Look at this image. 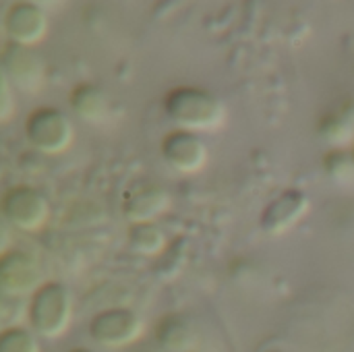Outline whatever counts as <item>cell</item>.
I'll return each instance as SVG.
<instances>
[{
	"instance_id": "4",
	"label": "cell",
	"mask_w": 354,
	"mask_h": 352,
	"mask_svg": "<svg viewBox=\"0 0 354 352\" xmlns=\"http://www.w3.org/2000/svg\"><path fill=\"white\" fill-rule=\"evenodd\" d=\"M143 334L141 317L124 307L106 309L89 324V336L106 349H124L137 342Z\"/></svg>"
},
{
	"instance_id": "16",
	"label": "cell",
	"mask_w": 354,
	"mask_h": 352,
	"mask_svg": "<svg viewBox=\"0 0 354 352\" xmlns=\"http://www.w3.org/2000/svg\"><path fill=\"white\" fill-rule=\"evenodd\" d=\"M326 170L334 176V178H353L354 176V158L353 154L344 151V149H334L326 156Z\"/></svg>"
},
{
	"instance_id": "17",
	"label": "cell",
	"mask_w": 354,
	"mask_h": 352,
	"mask_svg": "<svg viewBox=\"0 0 354 352\" xmlns=\"http://www.w3.org/2000/svg\"><path fill=\"white\" fill-rule=\"evenodd\" d=\"M0 110H2V120H6L10 116V112H12V104H10V83H8L6 77H2V106H0Z\"/></svg>"
},
{
	"instance_id": "13",
	"label": "cell",
	"mask_w": 354,
	"mask_h": 352,
	"mask_svg": "<svg viewBox=\"0 0 354 352\" xmlns=\"http://www.w3.org/2000/svg\"><path fill=\"white\" fill-rule=\"evenodd\" d=\"M129 245L137 253L156 255V253H160L164 249L166 239H164V232L153 222H143V224H133L131 226Z\"/></svg>"
},
{
	"instance_id": "1",
	"label": "cell",
	"mask_w": 354,
	"mask_h": 352,
	"mask_svg": "<svg viewBox=\"0 0 354 352\" xmlns=\"http://www.w3.org/2000/svg\"><path fill=\"white\" fill-rule=\"evenodd\" d=\"M164 108L168 118L180 127V131L203 133L214 131L224 122V104L209 91L199 87H176L166 100Z\"/></svg>"
},
{
	"instance_id": "7",
	"label": "cell",
	"mask_w": 354,
	"mask_h": 352,
	"mask_svg": "<svg viewBox=\"0 0 354 352\" xmlns=\"http://www.w3.org/2000/svg\"><path fill=\"white\" fill-rule=\"evenodd\" d=\"M48 29L46 12L33 2H15L4 15V31L17 46H35Z\"/></svg>"
},
{
	"instance_id": "9",
	"label": "cell",
	"mask_w": 354,
	"mask_h": 352,
	"mask_svg": "<svg viewBox=\"0 0 354 352\" xmlns=\"http://www.w3.org/2000/svg\"><path fill=\"white\" fill-rule=\"evenodd\" d=\"M309 210V197L299 191L290 189L278 195L261 216V228L270 234H284L288 232Z\"/></svg>"
},
{
	"instance_id": "15",
	"label": "cell",
	"mask_w": 354,
	"mask_h": 352,
	"mask_svg": "<svg viewBox=\"0 0 354 352\" xmlns=\"http://www.w3.org/2000/svg\"><path fill=\"white\" fill-rule=\"evenodd\" d=\"M0 352H41L37 338L25 328H8L0 336Z\"/></svg>"
},
{
	"instance_id": "3",
	"label": "cell",
	"mask_w": 354,
	"mask_h": 352,
	"mask_svg": "<svg viewBox=\"0 0 354 352\" xmlns=\"http://www.w3.org/2000/svg\"><path fill=\"white\" fill-rule=\"evenodd\" d=\"M27 141L41 154L56 156L71 147L73 127L66 114L56 108H37L25 120Z\"/></svg>"
},
{
	"instance_id": "2",
	"label": "cell",
	"mask_w": 354,
	"mask_h": 352,
	"mask_svg": "<svg viewBox=\"0 0 354 352\" xmlns=\"http://www.w3.org/2000/svg\"><path fill=\"white\" fill-rule=\"evenodd\" d=\"M73 317V299L64 284L46 282L41 284L29 305V324L35 334L44 338L62 336Z\"/></svg>"
},
{
	"instance_id": "10",
	"label": "cell",
	"mask_w": 354,
	"mask_h": 352,
	"mask_svg": "<svg viewBox=\"0 0 354 352\" xmlns=\"http://www.w3.org/2000/svg\"><path fill=\"white\" fill-rule=\"evenodd\" d=\"M2 68L8 81L12 79L17 87L27 89V91H35L44 79V64L41 60L29 52V48L17 46V44H8L2 52Z\"/></svg>"
},
{
	"instance_id": "19",
	"label": "cell",
	"mask_w": 354,
	"mask_h": 352,
	"mask_svg": "<svg viewBox=\"0 0 354 352\" xmlns=\"http://www.w3.org/2000/svg\"><path fill=\"white\" fill-rule=\"evenodd\" d=\"M353 158H354V149H353Z\"/></svg>"
},
{
	"instance_id": "18",
	"label": "cell",
	"mask_w": 354,
	"mask_h": 352,
	"mask_svg": "<svg viewBox=\"0 0 354 352\" xmlns=\"http://www.w3.org/2000/svg\"><path fill=\"white\" fill-rule=\"evenodd\" d=\"M71 352H91V351H87V349H75V351H71Z\"/></svg>"
},
{
	"instance_id": "12",
	"label": "cell",
	"mask_w": 354,
	"mask_h": 352,
	"mask_svg": "<svg viewBox=\"0 0 354 352\" xmlns=\"http://www.w3.org/2000/svg\"><path fill=\"white\" fill-rule=\"evenodd\" d=\"M71 106L73 110L89 120V122H100L104 120V116L108 114V100H106V93L91 85V83H83V85H77L71 93Z\"/></svg>"
},
{
	"instance_id": "8",
	"label": "cell",
	"mask_w": 354,
	"mask_h": 352,
	"mask_svg": "<svg viewBox=\"0 0 354 352\" xmlns=\"http://www.w3.org/2000/svg\"><path fill=\"white\" fill-rule=\"evenodd\" d=\"M164 160L183 174H193L201 170L207 162V149L197 133L189 131H172L162 141Z\"/></svg>"
},
{
	"instance_id": "14",
	"label": "cell",
	"mask_w": 354,
	"mask_h": 352,
	"mask_svg": "<svg viewBox=\"0 0 354 352\" xmlns=\"http://www.w3.org/2000/svg\"><path fill=\"white\" fill-rule=\"evenodd\" d=\"M160 344L170 352H187L193 346V332L178 317H168L158 330Z\"/></svg>"
},
{
	"instance_id": "6",
	"label": "cell",
	"mask_w": 354,
	"mask_h": 352,
	"mask_svg": "<svg viewBox=\"0 0 354 352\" xmlns=\"http://www.w3.org/2000/svg\"><path fill=\"white\" fill-rule=\"evenodd\" d=\"M0 288L8 297H25L39 288V268L25 251H8L0 261Z\"/></svg>"
},
{
	"instance_id": "11",
	"label": "cell",
	"mask_w": 354,
	"mask_h": 352,
	"mask_svg": "<svg viewBox=\"0 0 354 352\" xmlns=\"http://www.w3.org/2000/svg\"><path fill=\"white\" fill-rule=\"evenodd\" d=\"M170 205L168 193L158 187V185H137L133 187L122 201V212L124 218L131 224H143V222H151L156 216H160L162 212H166Z\"/></svg>"
},
{
	"instance_id": "5",
	"label": "cell",
	"mask_w": 354,
	"mask_h": 352,
	"mask_svg": "<svg viewBox=\"0 0 354 352\" xmlns=\"http://www.w3.org/2000/svg\"><path fill=\"white\" fill-rule=\"evenodd\" d=\"M2 212H4V218L15 228L23 232H35L46 224L50 216V205L37 189L19 185V187H12L4 195Z\"/></svg>"
}]
</instances>
